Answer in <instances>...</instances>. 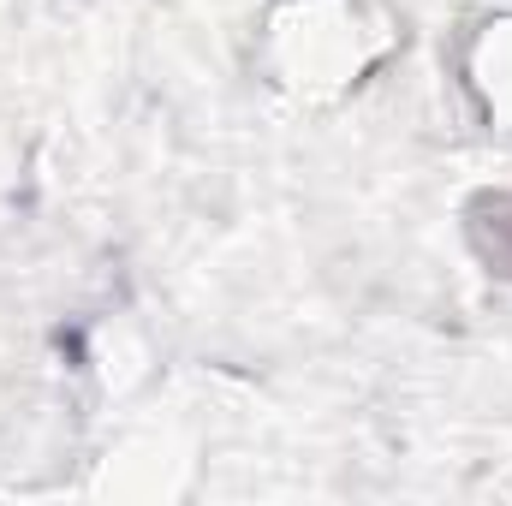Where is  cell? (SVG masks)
I'll return each instance as SVG.
<instances>
[{"mask_svg": "<svg viewBox=\"0 0 512 506\" xmlns=\"http://www.w3.org/2000/svg\"><path fill=\"white\" fill-rule=\"evenodd\" d=\"M465 239L489 274L512 280V191H477L465 203Z\"/></svg>", "mask_w": 512, "mask_h": 506, "instance_id": "6da1fadb", "label": "cell"}]
</instances>
